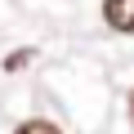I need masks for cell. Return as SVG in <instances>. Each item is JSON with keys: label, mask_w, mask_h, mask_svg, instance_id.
Instances as JSON below:
<instances>
[{"label": "cell", "mask_w": 134, "mask_h": 134, "mask_svg": "<svg viewBox=\"0 0 134 134\" xmlns=\"http://www.w3.org/2000/svg\"><path fill=\"white\" fill-rule=\"evenodd\" d=\"M103 18L116 31H134V0H103Z\"/></svg>", "instance_id": "cell-1"}, {"label": "cell", "mask_w": 134, "mask_h": 134, "mask_svg": "<svg viewBox=\"0 0 134 134\" xmlns=\"http://www.w3.org/2000/svg\"><path fill=\"white\" fill-rule=\"evenodd\" d=\"M14 134H63V130H58L54 121H23Z\"/></svg>", "instance_id": "cell-2"}, {"label": "cell", "mask_w": 134, "mask_h": 134, "mask_svg": "<svg viewBox=\"0 0 134 134\" xmlns=\"http://www.w3.org/2000/svg\"><path fill=\"white\" fill-rule=\"evenodd\" d=\"M27 58H31V49H14V54L5 58V67H9V72H18V67H27Z\"/></svg>", "instance_id": "cell-3"}, {"label": "cell", "mask_w": 134, "mask_h": 134, "mask_svg": "<svg viewBox=\"0 0 134 134\" xmlns=\"http://www.w3.org/2000/svg\"><path fill=\"white\" fill-rule=\"evenodd\" d=\"M130 121H134V94H130Z\"/></svg>", "instance_id": "cell-4"}]
</instances>
